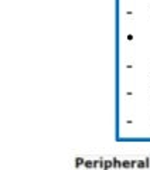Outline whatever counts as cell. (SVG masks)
I'll return each mask as SVG.
<instances>
[]
</instances>
